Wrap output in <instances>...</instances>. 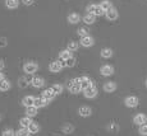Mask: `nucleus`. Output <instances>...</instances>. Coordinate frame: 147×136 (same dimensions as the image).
<instances>
[{
  "label": "nucleus",
  "instance_id": "28",
  "mask_svg": "<svg viewBox=\"0 0 147 136\" xmlns=\"http://www.w3.org/2000/svg\"><path fill=\"white\" fill-rule=\"evenodd\" d=\"M51 89L55 94H60V93H63V85H60V84H54V85L51 87Z\"/></svg>",
  "mask_w": 147,
  "mask_h": 136
},
{
  "label": "nucleus",
  "instance_id": "25",
  "mask_svg": "<svg viewBox=\"0 0 147 136\" xmlns=\"http://www.w3.org/2000/svg\"><path fill=\"white\" fill-rule=\"evenodd\" d=\"M100 5H101V8H102V9L105 10V12H107L109 9H111V8H113L111 1H109V0H102Z\"/></svg>",
  "mask_w": 147,
  "mask_h": 136
},
{
  "label": "nucleus",
  "instance_id": "30",
  "mask_svg": "<svg viewBox=\"0 0 147 136\" xmlns=\"http://www.w3.org/2000/svg\"><path fill=\"white\" fill-rule=\"evenodd\" d=\"M78 49V42H74V41H70L69 43H68V50L72 52V51H77Z\"/></svg>",
  "mask_w": 147,
  "mask_h": 136
},
{
  "label": "nucleus",
  "instance_id": "19",
  "mask_svg": "<svg viewBox=\"0 0 147 136\" xmlns=\"http://www.w3.org/2000/svg\"><path fill=\"white\" fill-rule=\"evenodd\" d=\"M19 123H21V126H22V127H24V129H28V126H30V125L32 123V120H31V117H28V116H26V117L21 118Z\"/></svg>",
  "mask_w": 147,
  "mask_h": 136
},
{
  "label": "nucleus",
  "instance_id": "22",
  "mask_svg": "<svg viewBox=\"0 0 147 136\" xmlns=\"http://www.w3.org/2000/svg\"><path fill=\"white\" fill-rule=\"evenodd\" d=\"M95 18L96 17L94 14H86V15L83 17V22L86 24H92V23H95Z\"/></svg>",
  "mask_w": 147,
  "mask_h": 136
},
{
  "label": "nucleus",
  "instance_id": "37",
  "mask_svg": "<svg viewBox=\"0 0 147 136\" xmlns=\"http://www.w3.org/2000/svg\"><path fill=\"white\" fill-rule=\"evenodd\" d=\"M140 134L147 136V125H142V126H140Z\"/></svg>",
  "mask_w": 147,
  "mask_h": 136
},
{
  "label": "nucleus",
  "instance_id": "31",
  "mask_svg": "<svg viewBox=\"0 0 147 136\" xmlns=\"http://www.w3.org/2000/svg\"><path fill=\"white\" fill-rule=\"evenodd\" d=\"M18 85L21 88H26L28 85V80L26 79V76H22V78H19L18 80Z\"/></svg>",
  "mask_w": 147,
  "mask_h": 136
},
{
  "label": "nucleus",
  "instance_id": "26",
  "mask_svg": "<svg viewBox=\"0 0 147 136\" xmlns=\"http://www.w3.org/2000/svg\"><path fill=\"white\" fill-rule=\"evenodd\" d=\"M18 4H19V0H7V1H5V5H7L8 8H10V9L17 8Z\"/></svg>",
  "mask_w": 147,
  "mask_h": 136
},
{
  "label": "nucleus",
  "instance_id": "15",
  "mask_svg": "<svg viewBox=\"0 0 147 136\" xmlns=\"http://www.w3.org/2000/svg\"><path fill=\"white\" fill-rule=\"evenodd\" d=\"M78 113H80V116H82V117H88V116H91L92 109L87 106H83L78 109Z\"/></svg>",
  "mask_w": 147,
  "mask_h": 136
},
{
  "label": "nucleus",
  "instance_id": "23",
  "mask_svg": "<svg viewBox=\"0 0 147 136\" xmlns=\"http://www.w3.org/2000/svg\"><path fill=\"white\" fill-rule=\"evenodd\" d=\"M101 56H102L104 59H110L113 56V50L111 49H102L101 50Z\"/></svg>",
  "mask_w": 147,
  "mask_h": 136
},
{
  "label": "nucleus",
  "instance_id": "29",
  "mask_svg": "<svg viewBox=\"0 0 147 136\" xmlns=\"http://www.w3.org/2000/svg\"><path fill=\"white\" fill-rule=\"evenodd\" d=\"M28 135H31L30 131H28V129H24V127L19 129L18 131L16 132V136H28Z\"/></svg>",
  "mask_w": 147,
  "mask_h": 136
},
{
  "label": "nucleus",
  "instance_id": "8",
  "mask_svg": "<svg viewBox=\"0 0 147 136\" xmlns=\"http://www.w3.org/2000/svg\"><path fill=\"white\" fill-rule=\"evenodd\" d=\"M92 84H94V83L90 80L88 76H81V89H82V90L88 89V88L91 87Z\"/></svg>",
  "mask_w": 147,
  "mask_h": 136
},
{
  "label": "nucleus",
  "instance_id": "9",
  "mask_svg": "<svg viewBox=\"0 0 147 136\" xmlns=\"http://www.w3.org/2000/svg\"><path fill=\"white\" fill-rule=\"evenodd\" d=\"M94 38L91 37V36H86V37H82V39H81V45L83 47H91V46H94Z\"/></svg>",
  "mask_w": 147,
  "mask_h": 136
},
{
  "label": "nucleus",
  "instance_id": "10",
  "mask_svg": "<svg viewBox=\"0 0 147 136\" xmlns=\"http://www.w3.org/2000/svg\"><path fill=\"white\" fill-rule=\"evenodd\" d=\"M22 104H23L26 108L35 106V97H32V95H27V97H24L23 99H22Z\"/></svg>",
  "mask_w": 147,
  "mask_h": 136
},
{
  "label": "nucleus",
  "instance_id": "39",
  "mask_svg": "<svg viewBox=\"0 0 147 136\" xmlns=\"http://www.w3.org/2000/svg\"><path fill=\"white\" fill-rule=\"evenodd\" d=\"M22 1H23L26 5H32L33 4V0H22Z\"/></svg>",
  "mask_w": 147,
  "mask_h": 136
},
{
  "label": "nucleus",
  "instance_id": "16",
  "mask_svg": "<svg viewBox=\"0 0 147 136\" xmlns=\"http://www.w3.org/2000/svg\"><path fill=\"white\" fill-rule=\"evenodd\" d=\"M47 103H49V102H47L46 99H44L42 97L35 98V107H36V108H42V107H45Z\"/></svg>",
  "mask_w": 147,
  "mask_h": 136
},
{
  "label": "nucleus",
  "instance_id": "12",
  "mask_svg": "<svg viewBox=\"0 0 147 136\" xmlns=\"http://www.w3.org/2000/svg\"><path fill=\"white\" fill-rule=\"evenodd\" d=\"M55 95H56V94L53 92V89H51V88H49V89H46L44 93H42V98H44V99H46L47 102L53 101V99L55 98Z\"/></svg>",
  "mask_w": 147,
  "mask_h": 136
},
{
  "label": "nucleus",
  "instance_id": "5",
  "mask_svg": "<svg viewBox=\"0 0 147 136\" xmlns=\"http://www.w3.org/2000/svg\"><path fill=\"white\" fill-rule=\"evenodd\" d=\"M83 92H84V97L86 98H95L97 95V88L95 87V84H92L88 89L83 90Z\"/></svg>",
  "mask_w": 147,
  "mask_h": 136
},
{
  "label": "nucleus",
  "instance_id": "33",
  "mask_svg": "<svg viewBox=\"0 0 147 136\" xmlns=\"http://www.w3.org/2000/svg\"><path fill=\"white\" fill-rule=\"evenodd\" d=\"M78 35H80L81 37H86V36H88V29H87V28H80V29H78Z\"/></svg>",
  "mask_w": 147,
  "mask_h": 136
},
{
  "label": "nucleus",
  "instance_id": "42",
  "mask_svg": "<svg viewBox=\"0 0 147 136\" xmlns=\"http://www.w3.org/2000/svg\"><path fill=\"white\" fill-rule=\"evenodd\" d=\"M145 84H146V87H147V80H146V83H145Z\"/></svg>",
  "mask_w": 147,
  "mask_h": 136
},
{
  "label": "nucleus",
  "instance_id": "6",
  "mask_svg": "<svg viewBox=\"0 0 147 136\" xmlns=\"http://www.w3.org/2000/svg\"><path fill=\"white\" fill-rule=\"evenodd\" d=\"M68 89H69V92L72 93V94H77V93H80L82 90L80 84H76L73 80H70L69 83H68Z\"/></svg>",
  "mask_w": 147,
  "mask_h": 136
},
{
  "label": "nucleus",
  "instance_id": "36",
  "mask_svg": "<svg viewBox=\"0 0 147 136\" xmlns=\"http://www.w3.org/2000/svg\"><path fill=\"white\" fill-rule=\"evenodd\" d=\"M107 129H109V131H111V132H117L118 130H119V127H118L117 123H110V126L107 127Z\"/></svg>",
  "mask_w": 147,
  "mask_h": 136
},
{
  "label": "nucleus",
  "instance_id": "7",
  "mask_svg": "<svg viewBox=\"0 0 147 136\" xmlns=\"http://www.w3.org/2000/svg\"><path fill=\"white\" fill-rule=\"evenodd\" d=\"M100 73L104 76H110V75L114 74V67H113L111 65H104V66H101Z\"/></svg>",
  "mask_w": 147,
  "mask_h": 136
},
{
  "label": "nucleus",
  "instance_id": "24",
  "mask_svg": "<svg viewBox=\"0 0 147 136\" xmlns=\"http://www.w3.org/2000/svg\"><path fill=\"white\" fill-rule=\"evenodd\" d=\"M38 130H40V126H38L37 123H35V122H32L28 126V131H30V134L32 135V134H36V132H38Z\"/></svg>",
  "mask_w": 147,
  "mask_h": 136
},
{
  "label": "nucleus",
  "instance_id": "17",
  "mask_svg": "<svg viewBox=\"0 0 147 136\" xmlns=\"http://www.w3.org/2000/svg\"><path fill=\"white\" fill-rule=\"evenodd\" d=\"M61 64H60V61H54L50 64V66H49V69H50V71H53V73H58L59 70H61Z\"/></svg>",
  "mask_w": 147,
  "mask_h": 136
},
{
  "label": "nucleus",
  "instance_id": "41",
  "mask_svg": "<svg viewBox=\"0 0 147 136\" xmlns=\"http://www.w3.org/2000/svg\"><path fill=\"white\" fill-rule=\"evenodd\" d=\"M3 79H5V78H4V75H3V73H0V81H1Z\"/></svg>",
  "mask_w": 147,
  "mask_h": 136
},
{
  "label": "nucleus",
  "instance_id": "20",
  "mask_svg": "<svg viewBox=\"0 0 147 136\" xmlns=\"http://www.w3.org/2000/svg\"><path fill=\"white\" fill-rule=\"evenodd\" d=\"M10 88V83L8 79H3L1 81H0V90L1 92H5V90H8Z\"/></svg>",
  "mask_w": 147,
  "mask_h": 136
},
{
  "label": "nucleus",
  "instance_id": "21",
  "mask_svg": "<svg viewBox=\"0 0 147 136\" xmlns=\"http://www.w3.org/2000/svg\"><path fill=\"white\" fill-rule=\"evenodd\" d=\"M70 57H73V56H72V52H70L69 50L61 51V52H60V60H63V61H67V60H69Z\"/></svg>",
  "mask_w": 147,
  "mask_h": 136
},
{
  "label": "nucleus",
  "instance_id": "32",
  "mask_svg": "<svg viewBox=\"0 0 147 136\" xmlns=\"http://www.w3.org/2000/svg\"><path fill=\"white\" fill-rule=\"evenodd\" d=\"M73 131H74V127H73L72 125H65V126H63V132L64 134H72Z\"/></svg>",
  "mask_w": 147,
  "mask_h": 136
},
{
  "label": "nucleus",
  "instance_id": "11",
  "mask_svg": "<svg viewBox=\"0 0 147 136\" xmlns=\"http://www.w3.org/2000/svg\"><path fill=\"white\" fill-rule=\"evenodd\" d=\"M104 90H105L106 93H113L117 90V83H114V81H106L105 84H104Z\"/></svg>",
  "mask_w": 147,
  "mask_h": 136
},
{
  "label": "nucleus",
  "instance_id": "14",
  "mask_svg": "<svg viewBox=\"0 0 147 136\" xmlns=\"http://www.w3.org/2000/svg\"><path fill=\"white\" fill-rule=\"evenodd\" d=\"M31 84H32V87H35V88H41V87H44L45 80L42 78H40V76H35V78H32Z\"/></svg>",
  "mask_w": 147,
  "mask_h": 136
},
{
  "label": "nucleus",
  "instance_id": "40",
  "mask_svg": "<svg viewBox=\"0 0 147 136\" xmlns=\"http://www.w3.org/2000/svg\"><path fill=\"white\" fill-rule=\"evenodd\" d=\"M4 66H5L4 61H3V60H0V70H3V69H4Z\"/></svg>",
  "mask_w": 147,
  "mask_h": 136
},
{
  "label": "nucleus",
  "instance_id": "27",
  "mask_svg": "<svg viewBox=\"0 0 147 136\" xmlns=\"http://www.w3.org/2000/svg\"><path fill=\"white\" fill-rule=\"evenodd\" d=\"M37 109H38V108H36L35 106L28 107V108L26 109L27 116H28V117H32V116H36V115H37Z\"/></svg>",
  "mask_w": 147,
  "mask_h": 136
},
{
  "label": "nucleus",
  "instance_id": "4",
  "mask_svg": "<svg viewBox=\"0 0 147 136\" xmlns=\"http://www.w3.org/2000/svg\"><path fill=\"white\" fill-rule=\"evenodd\" d=\"M133 122H134L136 125H138V126L146 125V122H147V116H146V115H143V113H138V115H136V116H134Z\"/></svg>",
  "mask_w": 147,
  "mask_h": 136
},
{
  "label": "nucleus",
  "instance_id": "35",
  "mask_svg": "<svg viewBox=\"0 0 147 136\" xmlns=\"http://www.w3.org/2000/svg\"><path fill=\"white\" fill-rule=\"evenodd\" d=\"M65 64H67V67H72V66H74V65H76V59H74V57H70L69 60H67V61H65Z\"/></svg>",
  "mask_w": 147,
  "mask_h": 136
},
{
  "label": "nucleus",
  "instance_id": "18",
  "mask_svg": "<svg viewBox=\"0 0 147 136\" xmlns=\"http://www.w3.org/2000/svg\"><path fill=\"white\" fill-rule=\"evenodd\" d=\"M68 22H69V23H72V24L78 23V22H80V15H78L77 13L69 14V15H68Z\"/></svg>",
  "mask_w": 147,
  "mask_h": 136
},
{
  "label": "nucleus",
  "instance_id": "13",
  "mask_svg": "<svg viewBox=\"0 0 147 136\" xmlns=\"http://www.w3.org/2000/svg\"><path fill=\"white\" fill-rule=\"evenodd\" d=\"M105 17L109 21H115V19L118 18V12L115 8H111V9H109L107 12H105Z\"/></svg>",
  "mask_w": 147,
  "mask_h": 136
},
{
  "label": "nucleus",
  "instance_id": "2",
  "mask_svg": "<svg viewBox=\"0 0 147 136\" xmlns=\"http://www.w3.org/2000/svg\"><path fill=\"white\" fill-rule=\"evenodd\" d=\"M37 64H35V62H26L23 66V70L24 73L28 75V74H33V73H36V70H37Z\"/></svg>",
  "mask_w": 147,
  "mask_h": 136
},
{
  "label": "nucleus",
  "instance_id": "38",
  "mask_svg": "<svg viewBox=\"0 0 147 136\" xmlns=\"http://www.w3.org/2000/svg\"><path fill=\"white\" fill-rule=\"evenodd\" d=\"M8 45V39L4 37H0V47H5Z\"/></svg>",
  "mask_w": 147,
  "mask_h": 136
},
{
  "label": "nucleus",
  "instance_id": "34",
  "mask_svg": "<svg viewBox=\"0 0 147 136\" xmlns=\"http://www.w3.org/2000/svg\"><path fill=\"white\" fill-rule=\"evenodd\" d=\"M1 136H16V132H14L12 129H7V130H4V131H3Z\"/></svg>",
  "mask_w": 147,
  "mask_h": 136
},
{
  "label": "nucleus",
  "instance_id": "3",
  "mask_svg": "<svg viewBox=\"0 0 147 136\" xmlns=\"http://www.w3.org/2000/svg\"><path fill=\"white\" fill-rule=\"evenodd\" d=\"M124 103H125V106L129 107V108H134V107L138 106L140 101H138L137 97H134V95H131V97H127V98H125Z\"/></svg>",
  "mask_w": 147,
  "mask_h": 136
},
{
  "label": "nucleus",
  "instance_id": "1",
  "mask_svg": "<svg viewBox=\"0 0 147 136\" xmlns=\"http://www.w3.org/2000/svg\"><path fill=\"white\" fill-rule=\"evenodd\" d=\"M87 12L88 14H94L95 17H100L102 14H105V10L101 8V5H97V4H91L87 7Z\"/></svg>",
  "mask_w": 147,
  "mask_h": 136
}]
</instances>
